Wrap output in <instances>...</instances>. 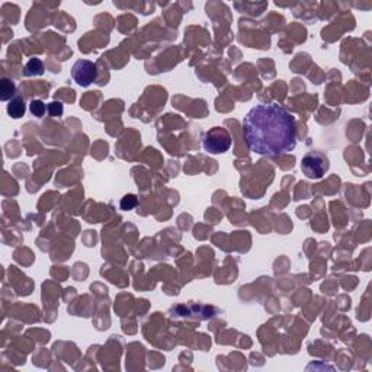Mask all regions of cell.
Here are the masks:
<instances>
[{
	"instance_id": "6da1fadb",
	"label": "cell",
	"mask_w": 372,
	"mask_h": 372,
	"mask_svg": "<svg viewBox=\"0 0 372 372\" xmlns=\"http://www.w3.org/2000/svg\"><path fill=\"white\" fill-rule=\"evenodd\" d=\"M244 140L250 152L261 156H281L297 146L295 118L276 104H261L243 119Z\"/></svg>"
},
{
	"instance_id": "7a4b0ae2",
	"label": "cell",
	"mask_w": 372,
	"mask_h": 372,
	"mask_svg": "<svg viewBox=\"0 0 372 372\" xmlns=\"http://www.w3.org/2000/svg\"><path fill=\"white\" fill-rule=\"evenodd\" d=\"M231 135L225 128L214 127L207 131L202 137V147L207 153L221 154L230 150L231 147Z\"/></svg>"
},
{
	"instance_id": "3957f363",
	"label": "cell",
	"mask_w": 372,
	"mask_h": 372,
	"mask_svg": "<svg viewBox=\"0 0 372 372\" xmlns=\"http://www.w3.org/2000/svg\"><path fill=\"white\" fill-rule=\"evenodd\" d=\"M328 166V159L320 152H308L301 160V170L308 179H321Z\"/></svg>"
},
{
	"instance_id": "277c9868",
	"label": "cell",
	"mask_w": 372,
	"mask_h": 372,
	"mask_svg": "<svg viewBox=\"0 0 372 372\" xmlns=\"http://www.w3.org/2000/svg\"><path fill=\"white\" fill-rule=\"evenodd\" d=\"M71 77L79 86L88 88L98 77V67L93 61L77 60L71 67Z\"/></svg>"
},
{
	"instance_id": "5b68a950",
	"label": "cell",
	"mask_w": 372,
	"mask_h": 372,
	"mask_svg": "<svg viewBox=\"0 0 372 372\" xmlns=\"http://www.w3.org/2000/svg\"><path fill=\"white\" fill-rule=\"evenodd\" d=\"M25 110H26V105L23 102V99L21 98H15L9 102L7 105V113L9 116H12L13 119H18V118H22L25 115Z\"/></svg>"
},
{
	"instance_id": "8992f818",
	"label": "cell",
	"mask_w": 372,
	"mask_h": 372,
	"mask_svg": "<svg viewBox=\"0 0 372 372\" xmlns=\"http://www.w3.org/2000/svg\"><path fill=\"white\" fill-rule=\"evenodd\" d=\"M15 92H16V86L10 79L4 77L0 80V101H3V102L10 101L12 96L15 95Z\"/></svg>"
},
{
	"instance_id": "52a82bcc",
	"label": "cell",
	"mask_w": 372,
	"mask_h": 372,
	"mask_svg": "<svg viewBox=\"0 0 372 372\" xmlns=\"http://www.w3.org/2000/svg\"><path fill=\"white\" fill-rule=\"evenodd\" d=\"M25 76H41L44 74V63L40 58H31L25 66Z\"/></svg>"
},
{
	"instance_id": "ba28073f",
	"label": "cell",
	"mask_w": 372,
	"mask_h": 372,
	"mask_svg": "<svg viewBox=\"0 0 372 372\" xmlns=\"http://www.w3.org/2000/svg\"><path fill=\"white\" fill-rule=\"evenodd\" d=\"M29 110L34 116H38V118H43L44 113L47 112V105H45L43 101L40 99H34L31 104H29Z\"/></svg>"
},
{
	"instance_id": "9c48e42d",
	"label": "cell",
	"mask_w": 372,
	"mask_h": 372,
	"mask_svg": "<svg viewBox=\"0 0 372 372\" xmlns=\"http://www.w3.org/2000/svg\"><path fill=\"white\" fill-rule=\"evenodd\" d=\"M47 112L50 116H61L63 112H64V108H63V104L61 102H51L48 106H47Z\"/></svg>"
},
{
	"instance_id": "30bf717a",
	"label": "cell",
	"mask_w": 372,
	"mask_h": 372,
	"mask_svg": "<svg viewBox=\"0 0 372 372\" xmlns=\"http://www.w3.org/2000/svg\"><path fill=\"white\" fill-rule=\"evenodd\" d=\"M137 204H138V199H137L135 195H125V197L122 198V201H121V210L128 211V210L135 208Z\"/></svg>"
}]
</instances>
